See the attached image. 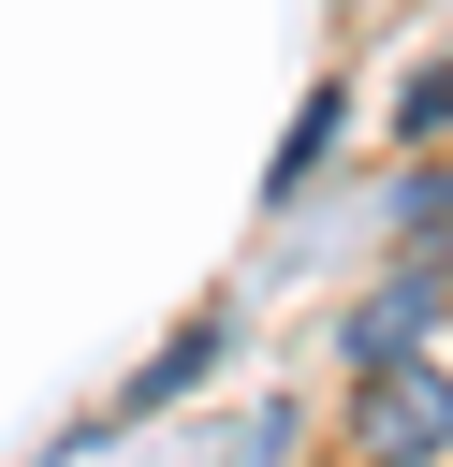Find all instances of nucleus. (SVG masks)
<instances>
[{
	"instance_id": "20e7f679",
	"label": "nucleus",
	"mask_w": 453,
	"mask_h": 467,
	"mask_svg": "<svg viewBox=\"0 0 453 467\" xmlns=\"http://www.w3.org/2000/svg\"><path fill=\"white\" fill-rule=\"evenodd\" d=\"M395 131H424V146L453 131V58H424V73H409V117H395Z\"/></svg>"
},
{
	"instance_id": "f03ea898",
	"label": "nucleus",
	"mask_w": 453,
	"mask_h": 467,
	"mask_svg": "<svg viewBox=\"0 0 453 467\" xmlns=\"http://www.w3.org/2000/svg\"><path fill=\"white\" fill-rule=\"evenodd\" d=\"M336 350H351V365H453V277H438V263L380 277V292L336 321Z\"/></svg>"
},
{
	"instance_id": "7ed1b4c3",
	"label": "nucleus",
	"mask_w": 453,
	"mask_h": 467,
	"mask_svg": "<svg viewBox=\"0 0 453 467\" xmlns=\"http://www.w3.org/2000/svg\"><path fill=\"white\" fill-rule=\"evenodd\" d=\"M395 219H409V248H424V263H438V248H453V161H424V175H409V204H395Z\"/></svg>"
},
{
	"instance_id": "f257e3e1",
	"label": "nucleus",
	"mask_w": 453,
	"mask_h": 467,
	"mask_svg": "<svg viewBox=\"0 0 453 467\" xmlns=\"http://www.w3.org/2000/svg\"><path fill=\"white\" fill-rule=\"evenodd\" d=\"M351 467H453V365H351Z\"/></svg>"
}]
</instances>
